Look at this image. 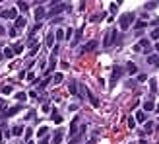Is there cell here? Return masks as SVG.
<instances>
[{"mask_svg":"<svg viewBox=\"0 0 159 144\" xmlns=\"http://www.w3.org/2000/svg\"><path fill=\"white\" fill-rule=\"evenodd\" d=\"M124 72H126V70H124L122 66H118V64L113 66V70H111V82H109V84H111V88H113V86H117V82L124 76Z\"/></svg>","mask_w":159,"mask_h":144,"instance_id":"cell-1","label":"cell"},{"mask_svg":"<svg viewBox=\"0 0 159 144\" xmlns=\"http://www.w3.org/2000/svg\"><path fill=\"white\" fill-rule=\"evenodd\" d=\"M134 18H136V14L134 12H128V14H122L120 18H118V25H120V29H128L132 22H134Z\"/></svg>","mask_w":159,"mask_h":144,"instance_id":"cell-2","label":"cell"},{"mask_svg":"<svg viewBox=\"0 0 159 144\" xmlns=\"http://www.w3.org/2000/svg\"><path fill=\"white\" fill-rule=\"evenodd\" d=\"M68 12L70 10V4H64V2H58V4H54L53 8H51V10H49V18H53V16H58V14H60V12Z\"/></svg>","mask_w":159,"mask_h":144,"instance_id":"cell-3","label":"cell"},{"mask_svg":"<svg viewBox=\"0 0 159 144\" xmlns=\"http://www.w3.org/2000/svg\"><path fill=\"white\" fill-rule=\"evenodd\" d=\"M118 41V33L115 31V29H111V31H107V35H105V47H111V45H115Z\"/></svg>","mask_w":159,"mask_h":144,"instance_id":"cell-4","label":"cell"},{"mask_svg":"<svg viewBox=\"0 0 159 144\" xmlns=\"http://www.w3.org/2000/svg\"><path fill=\"white\" fill-rule=\"evenodd\" d=\"M97 47H99V43H97L95 39H93V41H89V43H85L84 47L80 49V53H82V55H85V53H91V51H95Z\"/></svg>","mask_w":159,"mask_h":144,"instance_id":"cell-5","label":"cell"},{"mask_svg":"<svg viewBox=\"0 0 159 144\" xmlns=\"http://www.w3.org/2000/svg\"><path fill=\"white\" fill-rule=\"evenodd\" d=\"M18 16V8H10V10H2L0 12V18H6V20H12Z\"/></svg>","mask_w":159,"mask_h":144,"instance_id":"cell-6","label":"cell"},{"mask_svg":"<svg viewBox=\"0 0 159 144\" xmlns=\"http://www.w3.org/2000/svg\"><path fill=\"white\" fill-rule=\"evenodd\" d=\"M20 111H21V105H14V107H10V109L4 111V115H2V117H4V119H8V117H14L16 113H20Z\"/></svg>","mask_w":159,"mask_h":144,"instance_id":"cell-7","label":"cell"},{"mask_svg":"<svg viewBox=\"0 0 159 144\" xmlns=\"http://www.w3.org/2000/svg\"><path fill=\"white\" fill-rule=\"evenodd\" d=\"M85 98H87V101H89L93 107H97V105H99V100L93 96V92H91V90H85Z\"/></svg>","mask_w":159,"mask_h":144,"instance_id":"cell-8","label":"cell"},{"mask_svg":"<svg viewBox=\"0 0 159 144\" xmlns=\"http://www.w3.org/2000/svg\"><path fill=\"white\" fill-rule=\"evenodd\" d=\"M47 16V10L43 8V6H39L37 10H35V20H37V23H41V20Z\"/></svg>","mask_w":159,"mask_h":144,"instance_id":"cell-9","label":"cell"},{"mask_svg":"<svg viewBox=\"0 0 159 144\" xmlns=\"http://www.w3.org/2000/svg\"><path fill=\"white\" fill-rule=\"evenodd\" d=\"M138 47H140V49H144V53H146V55L151 51V43H149V39H142V41L138 43Z\"/></svg>","mask_w":159,"mask_h":144,"instance_id":"cell-10","label":"cell"},{"mask_svg":"<svg viewBox=\"0 0 159 144\" xmlns=\"http://www.w3.org/2000/svg\"><path fill=\"white\" fill-rule=\"evenodd\" d=\"M54 39H56L54 33H49L47 37H45V45H47V49H53V47H54Z\"/></svg>","mask_w":159,"mask_h":144,"instance_id":"cell-11","label":"cell"},{"mask_svg":"<svg viewBox=\"0 0 159 144\" xmlns=\"http://www.w3.org/2000/svg\"><path fill=\"white\" fill-rule=\"evenodd\" d=\"M124 70H126L128 74H132V76H134V74H138V66H136L134 62H126V68H124Z\"/></svg>","mask_w":159,"mask_h":144,"instance_id":"cell-12","label":"cell"},{"mask_svg":"<svg viewBox=\"0 0 159 144\" xmlns=\"http://www.w3.org/2000/svg\"><path fill=\"white\" fill-rule=\"evenodd\" d=\"M146 119H148V113H146L144 109H140L138 113H136V121L138 123H146Z\"/></svg>","mask_w":159,"mask_h":144,"instance_id":"cell-13","label":"cell"},{"mask_svg":"<svg viewBox=\"0 0 159 144\" xmlns=\"http://www.w3.org/2000/svg\"><path fill=\"white\" fill-rule=\"evenodd\" d=\"M62 142V131H54L53 134V144H60Z\"/></svg>","mask_w":159,"mask_h":144,"instance_id":"cell-14","label":"cell"},{"mask_svg":"<svg viewBox=\"0 0 159 144\" xmlns=\"http://www.w3.org/2000/svg\"><path fill=\"white\" fill-rule=\"evenodd\" d=\"M82 33H84V31H82V27H80V29H76V33H74V39H72V45H78L80 43V39H82Z\"/></svg>","mask_w":159,"mask_h":144,"instance_id":"cell-15","label":"cell"},{"mask_svg":"<svg viewBox=\"0 0 159 144\" xmlns=\"http://www.w3.org/2000/svg\"><path fill=\"white\" fill-rule=\"evenodd\" d=\"M14 27H16V29H21V27H25V18H16V22H14Z\"/></svg>","mask_w":159,"mask_h":144,"instance_id":"cell-16","label":"cell"},{"mask_svg":"<svg viewBox=\"0 0 159 144\" xmlns=\"http://www.w3.org/2000/svg\"><path fill=\"white\" fill-rule=\"evenodd\" d=\"M153 109H155V103H153L151 100L144 101V111H146V113H148V111H153Z\"/></svg>","mask_w":159,"mask_h":144,"instance_id":"cell-17","label":"cell"},{"mask_svg":"<svg viewBox=\"0 0 159 144\" xmlns=\"http://www.w3.org/2000/svg\"><path fill=\"white\" fill-rule=\"evenodd\" d=\"M21 133H23V127H21V125H16V127H12V133H10V134H14V136H20Z\"/></svg>","mask_w":159,"mask_h":144,"instance_id":"cell-18","label":"cell"},{"mask_svg":"<svg viewBox=\"0 0 159 144\" xmlns=\"http://www.w3.org/2000/svg\"><path fill=\"white\" fill-rule=\"evenodd\" d=\"M68 90H70V94H74V96H78V82H70V86H68Z\"/></svg>","mask_w":159,"mask_h":144,"instance_id":"cell-19","label":"cell"},{"mask_svg":"<svg viewBox=\"0 0 159 144\" xmlns=\"http://www.w3.org/2000/svg\"><path fill=\"white\" fill-rule=\"evenodd\" d=\"M85 90H87V88L80 84V88H78V98H80V101H82V100H84V98H85Z\"/></svg>","mask_w":159,"mask_h":144,"instance_id":"cell-20","label":"cell"},{"mask_svg":"<svg viewBox=\"0 0 159 144\" xmlns=\"http://www.w3.org/2000/svg\"><path fill=\"white\" fill-rule=\"evenodd\" d=\"M148 62L149 64H153V66H159V56H148Z\"/></svg>","mask_w":159,"mask_h":144,"instance_id":"cell-21","label":"cell"},{"mask_svg":"<svg viewBox=\"0 0 159 144\" xmlns=\"http://www.w3.org/2000/svg\"><path fill=\"white\" fill-rule=\"evenodd\" d=\"M149 90H151V94H155V92H157V80H153V78L149 80Z\"/></svg>","mask_w":159,"mask_h":144,"instance_id":"cell-22","label":"cell"},{"mask_svg":"<svg viewBox=\"0 0 159 144\" xmlns=\"http://www.w3.org/2000/svg\"><path fill=\"white\" fill-rule=\"evenodd\" d=\"M53 121L56 123V125H60V123H62V117L56 113V109H53Z\"/></svg>","mask_w":159,"mask_h":144,"instance_id":"cell-23","label":"cell"},{"mask_svg":"<svg viewBox=\"0 0 159 144\" xmlns=\"http://www.w3.org/2000/svg\"><path fill=\"white\" fill-rule=\"evenodd\" d=\"M14 56V51H12V47H6L4 49V58H12Z\"/></svg>","mask_w":159,"mask_h":144,"instance_id":"cell-24","label":"cell"},{"mask_svg":"<svg viewBox=\"0 0 159 144\" xmlns=\"http://www.w3.org/2000/svg\"><path fill=\"white\" fill-rule=\"evenodd\" d=\"M18 8H20L21 12H27L29 10V4H27V2H18Z\"/></svg>","mask_w":159,"mask_h":144,"instance_id":"cell-25","label":"cell"},{"mask_svg":"<svg viewBox=\"0 0 159 144\" xmlns=\"http://www.w3.org/2000/svg\"><path fill=\"white\" fill-rule=\"evenodd\" d=\"M62 80H64L62 74H54V76H53V82H54V84H62Z\"/></svg>","mask_w":159,"mask_h":144,"instance_id":"cell-26","label":"cell"},{"mask_svg":"<svg viewBox=\"0 0 159 144\" xmlns=\"http://www.w3.org/2000/svg\"><path fill=\"white\" fill-rule=\"evenodd\" d=\"M12 51H14V55H20L21 51H23V45H14V47H12Z\"/></svg>","mask_w":159,"mask_h":144,"instance_id":"cell-27","label":"cell"},{"mask_svg":"<svg viewBox=\"0 0 159 144\" xmlns=\"http://www.w3.org/2000/svg\"><path fill=\"white\" fill-rule=\"evenodd\" d=\"M146 25H148V23H146V22H142V20H140V22H136V23H134V27H136L138 31H140V29H144Z\"/></svg>","mask_w":159,"mask_h":144,"instance_id":"cell-28","label":"cell"},{"mask_svg":"<svg viewBox=\"0 0 159 144\" xmlns=\"http://www.w3.org/2000/svg\"><path fill=\"white\" fill-rule=\"evenodd\" d=\"M47 133H49V129H47V127H41V129H39V136H41V138H45V136H47Z\"/></svg>","mask_w":159,"mask_h":144,"instance_id":"cell-29","label":"cell"},{"mask_svg":"<svg viewBox=\"0 0 159 144\" xmlns=\"http://www.w3.org/2000/svg\"><path fill=\"white\" fill-rule=\"evenodd\" d=\"M151 131H153V123L148 121L146 123V134H151Z\"/></svg>","mask_w":159,"mask_h":144,"instance_id":"cell-30","label":"cell"},{"mask_svg":"<svg viewBox=\"0 0 159 144\" xmlns=\"http://www.w3.org/2000/svg\"><path fill=\"white\" fill-rule=\"evenodd\" d=\"M70 129H72V134H78V119L72 121V127H70Z\"/></svg>","mask_w":159,"mask_h":144,"instance_id":"cell-31","label":"cell"},{"mask_svg":"<svg viewBox=\"0 0 159 144\" xmlns=\"http://www.w3.org/2000/svg\"><path fill=\"white\" fill-rule=\"evenodd\" d=\"M49 84H51V76H49V78H45V80L41 82V86H39V88H41V90H45L47 86H49Z\"/></svg>","mask_w":159,"mask_h":144,"instance_id":"cell-32","label":"cell"},{"mask_svg":"<svg viewBox=\"0 0 159 144\" xmlns=\"http://www.w3.org/2000/svg\"><path fill=\"white\" fill-rule=\"evenodd\" d=\"M54 37H56L58 41H62V39H64V29H58V31L54 33Z\"/></svg>","mask_w":159,"mask_h":144,"instance_id":"cell-33","label":"cell"},{"mask_svg":"<svg viewBox=\"0 0 159 144\" xmlns=\"http://www.w3.org/2000/svg\"><path fill=\"white\" fill-rule=\"evenodd\" d=\"M103 18H105V14H97V16H93V18H91V22H101Z\"/></svg>","mask_w":159,"mask_h":144,"instance_id":"cell-34","label":"cell"},{"mask_svg":"<svg viewBox=\"0 0 159 144\" xmlns=\"http://www.w3.org/2000/svg\"><path fill=\"white\" fill-rule=\"evenodd\" d=\"M12 86H4V88H2V94H4V96H6V94H12Z\"/></svg>","mask_w":159,"mask_h":144,"instance_id":"cell-35","label":"cell"},{"mask_svg":"<svg viewBox=\"0 0 159 144\" xmlns=\"http://www.w3.org/2000/svg\"><path fill=\"white\" fill-rule=\"evenodd\" d=\"M151 39H159V27H155V29L151 31Z\"/></svg>","mask_w":159,"mask_h":144,"instance_id":"cell-36","label":"cell"},{"mask_svg":"<svg viewBox=\"0 0 159 144\" xmlns=\"http://www.w3.org/2000/svg\"><path fill=\"white\" fill-rule=\"evenodd\" d=\"M18 100H20V101H25V100H27V94L20 92V94H18Z\"/></svg>","mask_w":159,"mask_h":144,"instance_id":"cell-37","label":"cell"},{"mask_svg":"<svg viewBox=\"0 0 159 144\" xmlns=\"http://www.w3.org/2000/svg\"><path fill=\"white\" fill-rule=\"evenodd\" d=\"M80 138H82V134H76L74 138L70 140V144H78V142H80Z\"/></svg>","mask_w":159,"mask_h":144,"instance_id":"cell-38","label":"cell"},{"mask_svg":"<svg viewBox=\"0 0 159 144\" xmlns=\"http://www.w3.org/2000/svg\"><path fill=\"white\" fill-rule=\"evenodd\" d=\"M136 80H138V82H146V80H148V76L142 72V74H138V78H136Z\"/></svg>","mask_w":159,"mask_h":144,"instance_id":"cell-39","label":"cell"},{"mask_svg":"<svg viewBox=\"0 0 159 144\" xmlns=\"http://www.w3.org/2000/svg\"><path fill=\"white\" fill-rule=\"evenodd\" d=\"M155 6H157V2H148V4H146V8H148V10H153Z\"/></svg>","mask_w":159,"mask_h":144,"instance_id":"cell-40","label":"cell"},{"mask_svg":"<svg viewBox=\"0 0 159 144\" xmlns=\"http://www.w3.org/2000/svg\"><path fill=\"white\" fill-rule=\"evenodd\" d=\"M6 105H8V101H4V100H0V113L6 109Z\"/></svg>","mask_w":159,"mask_h":144,"instance_id":"cell-41","label":"cell"},{"mask_svg":"<svg viewBox=\"0 0 159 144\" xmlns=\"http://www.w3.org/2000/svg\"><path fill=\"white\" fill-rule=\"evenodd\" d=\"M37 53H39V45H33V47H31V56L37 55Z\"/></svg>","mask_w":159,"mask_h":144,"instance_id":"cell-42","label":"cell"},{"mask_svg":"<svg viewBox=\"0 0 159 144\" xmlns=\"http://www.w3.org/2000/svg\"><path fill=\"white\" fill-rule=\"evenodd\" d=\"M31 134H33V129H25V138H27V140L31 138Z\"/></svg>","mask_w":159,"mask_h":144,"instance_id":"cell-43","label":"cell"},{"mask_svg":"<svg viewBox=\"0 0 159 144\" xmlns=\"http://www.w3.org/2000/svg\"><path fill=\"white\" fill-rule=\"evenodd\" d=\"M126 86H128V88H134V86H136V82H134V80H128Z\"/></svg>","mask_w":159,"mask_h":144,"instance_id":"cell-44","label":"cell"},{"mask_svg":"<svg viewBox=\"0 0 159 144\" xmlns=\"http://www.w3.org/2000/svg\"><path fill=\"white\" fill-rule=\"evenodd\" d=\"M134 125H136V121H134V119H128V127H130V129H132Z\"/></svg>","mask_w":159,"mask_h":144,"instance_id":"cell-45","label":"cell"},{"mask_svg":"<svg viewBox=\"0 0 159 144\" xmlns=\"http://www.w3.org/2000/svg\"><path fill=\"white\" fill-rule=\"evenodd\" d=\"M25 76H27V72H25V70H21L20 74H18V78H25Z\"/></svg>","mask_w":159,"mask_h":144,"instance_id":"cell-46","label":"cell"},{"mask_svg":"<svg viewBox=\"0 0 159 144\" xmlns=\"http://www.w3.org/2000/svg\"><path fill=\"white\" fill-rule=\"evenodd\" d=\"M151 25H153V27H159V18H157V20H153V22H151Z\"/></svg>","mask_w":159,"mask_h":144,"instance_id":"cell-47","label":"cell"},{"mask_svg":"<svg viewBox=\"0 0 159 144\" xmlns=\"http://www.w3.org/2000/svg\"><path fill=\"white\" fill-rule=\"evenodd\" d=\"M39 144H49V138H47V136H45V138H41V142Z\"/></svg>","mask_w":159,"mask_h":144,"instance_id":"cell-48","label":"cell"},{"mask_svg":"<svg viewBox=\"0 0 159 144\" xmlns=\"http://www.w3.org/2000/svg\"><path fill=\"white\" fill-rule=\"evenodd\" d=\"M6 33V29H4V25H0V35H4Z\"/></svg>","mask_w":159,"mask_h":144,"instance_id":"cell-49","label":"cell"},{"mask_svg":"<svg viewBox=\"0 0 159 144\" xmlns=\"http://www.w3.org/2000/svg\"><path fill=\"white\" fill-rule=\"evenodd\" d=\"M155 51H157V53H159V43H155Z\"/></svg>","mask_w":159,"mask_h":144,"instance_id":"cell-50","label":"cell"},{"mask_svg":"<svg viewBox=\"0 0 159 144\" xmlns=\"http://www.w3.org/2000/svg\"><path fill=\"white\" fill-rule=\"evenodd\" d=\"M2 56H4V55H2V53H0V58H2Z\"/></svg>","mask_w":159,"mask_h":144,"instance_id":"cell-51","label":"cell"},{"mask_svg":"<svg viewBox=\"0 0 159 144\" xmlns=\"http://www.w3.org/2000/svg\"><path fill=\"white\" fill-rule=\"evenodd\" d=\"M27 144H33V142H27Z\"/></svg>","mask_w":159,"mask_h":144,"instance_id":"cell-52","label":"cell"},{"mask_svg":"<svg viewBox=\"0 0 159 144\" xmlns=\"http://www.w3.org/2000/svg\"><path fill=\"white\" fill-rule=\"evenodd\" d=\"M157 109H159V107H157Z\"/></svg>","mask_w":159,"mask_h":144,"instance_id":"cell-53","label":"cell"}]
</instances>
